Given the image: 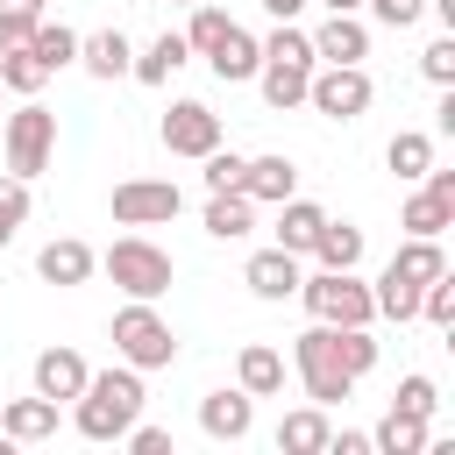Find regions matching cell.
Instances as JSON below:
<instances>
[{
    "mask_svg": "<svg viewBox=\"0 0 455 455\" xmlns=\"http://www.w3.org/2000/svg\"><path fill=\"white\" fill-rule=\"evenodd\" d=\"M384 164H391L398 178H427V164H434V135L398 128V135H391V149H384Z\"/></svg>",
    "mask_w": 455,
    "mask_h": 455,
    "instance_id": "f546056e",
    "label": "cell"
},
{
    "mask_svg": "<svg viewBox=\"0 0 455 455\" xmlns=\"http://www.w3.org/2000/svg\"><path fill=\"white\" fill-rule=\"evenodd\" d=\"M235 21H228V7H213V0H192V28H185V50L192 57H213V43L228 36Z\"/></svg>",
    "mask_w": 455,
    "mask_h": 455,
    "instance_id": "4dcf8cb0",
    "label": "cell"
},
{
    "mask_svg": "<svg viewBox=\"0 0 455 455\" xmlns=\"http://www.w3.org/2000/svg\"><path fill=\"white\" fill-rule=\"evenodd\" d=\"M263 7H270L277 21H299V14H306V0H263Z\"/></svg>",
    "mask_w": 455,
    "mask_h": 455,
    "instance_id": "f6af8a7d",
    "label": "cell"
},
{
    "mask_svg": "<svg viewBox=\"0 0 455 455\" xmlns=\"http://www.w3.org/2000/svg\"><path fill=\"white\" fill-rule=\"evenodd\" d=\"M199 164H206V192H242V164H249V156H235V149L213 142Z\"/></svg>",
    "mask_w": 455,
    "mask_h": 455,
    "instance_id": "d590c367",
    "label": "cell"
},
{
    "mask_svg": "<svg viewBox=\"0 0 455 455\" xmlns=\"http://www.w3.org/2000/svg\"><path fill=\"white\" fill-rule=\"evenodd\" d=\"M50 85V71L28 57V50H0V92H21V100H36Z\"/></svg>",
    "mask_w": 455,
    "mask_h": 455,
    "instance_id": "1f68e13d",
    "label": "cell"
},
{
    "mask_svg": "<svg viewBox=\"0 0 455 455\" xmlns=\"http://www.w3.org/2000/svg\"><path fill=\"white\" fill-rule=\"evenodd\" d=\"M249 228H256V199L249 192H213L206 199V235L213 242H242Z\"/></svg>",
    "mask_w": 455,
    "mask_h": 455,
    "instance_id": "7402d4cb",
    "label": "cell"
},
{
    "mask_svg": "<svg viewBox=\"0 0 455 455\" xmlns=\"http://www.w3.org/2000/svg\"><path fill=\"white\" fill-rule=\"evenodd\" d=\"M121 441H128L135 455H164V448H171V427H142V419H135V427H128Z\"/></svg>",
    "mask_w": 455,
    "mask_h": 455,
    "instance_id": "b9f144b4",
    "label": "cell"
},
{
    "mask_svg": "<svg viewBox=\"0 0 455 455\" xmlns=\"http://www.w3.org/2000/svg\"><path fill=\"white\" fill-rule=\"evenodd\" d=\"M28 57L57 78L64 64H78V28H64V21H36V36H28Z\"/></svg>",
    "mask_w": 455,
    "mask_h": 455,
    "instance_id": "d4e9b609",
    "label": "cell"
},
{
    "mask_svg": "<svg viewBox=\"0 0 455 455\" xmlns=\"http://www.w3.org/2000/svg\"><path fill=\"white\" fill-rule=\"evenodd\" d=\"M306 78H313V64H306V57H263V64H256V85H263L270 114L306 107Z\"/></svg>",
    "mask_w": 455,
    "mask_h": 455,
    "instance_id": "4fadbf2b",
    "label": "cell"
},
{
    "mask_svg": "<svg viewBox=\"0 0 455 455\" xmlns=\"http://www.w3.org/2000/svg\"><path fill=\"white\" fill-rule=\"evenodd\" d=\"M36 21H43V14H0V50H28Z\"/></svg>",
    "mask_w": 455,
    "mask_h": 455,
    "instance_id": "7bdbcfd3",
    "label": "cell"
},
{
    "mask_svg": "<svg viewBox=\"0 0 455 455\" xmlns=\"http://www.w3.org/2000/svg\"><path fill=\"white\" fill-rule=\"evenodd\" d=\"M391 270H398V277H412V284L441 277V270H448V256H441V235H405V242H398V256H391Z\"/></svg>",
    "mask_w": 455,
    "mask_h": 455,
    "instance_id": "484cf974",
    "label": "cell"
},
{
    "mask_svg": "<svg viewBox=\"0 0 455 455\" xmlns=\"http://www.w3.org/2000/svg\"><path fill=\"white\" fill-rule=\"evenodd\" d=\"M0 14H43V0H0Z\"/></svg>",
    "mask_w": 455,
    "mask_h": 455,
    "instance_id": "bcb514c9",
    "label": "cell"
},
{
    "mask_svg": "<svg viewBox=\"0 0 455 455\" xmlns=\"http://www.w3.org/2000/svg\"><path fill=\"white\" fill-rule=\"evenodd\" d=\"M320 220H327V213H320L313 199H299V192H291V199H277V249L306 256V249H313V235H320Z\"/></svg>",
    "mask_w": 455,
    "mask_h": 455,
    "instance_id": "603a6c76",
    "label": "cell"
},
{
    "mask_svg": "<svg viewBox=\"0 0 455 455\" xmlns=\"http://www.w3.org/2000/svg\"><path fill=\"white\" fill-rule=\"evenodd\" d=\"M220 142V114L206 107V100H178L171 114H164V149L171 156H206Z\"/></svg>",
    "mask_w": 455,
    "mask_h": 455,
    "instance_id": "9c48e42d",
    "label": "cell"
},
{
    "mask_svg": "<svg viewBox=\"0 0 455 455\" xmlns=\"http://www.w3.org/2000/svg\"><path fill=\"white\" fill-rule=\"evenodd\" d=\"M142 405H149V391H142V370H100V377H85V391L71 398V427L85 434V441H121L135 419H142Z\"/></svg>",
    "mask_w": 455,
    "mask_h": 455,
    "instance_id": "6da1fadb",
    "label": "cell"
},
{
    "mask_svg": "<svg viewBox=\"0 0 455 455\" xmlns=\"http://www.w3.org/2000/svg\"><path fill=\"white\" fill-rule=\"evenodd\" d=\"M206 64H213V78H220V85H242V78H256V64H263V43H256V36L235 21V28L213 43V57H206Z\"/></svg>",
    "mask_w": 455,
    "mask_h": 455,
    "instance_id": "e0dca14e",
    "label": "cell"
},
{
    "mask_svg": "<svg viewBox=\"0 0 455 455\" xmlns=\"http://www.w3.org/2000/svg\"><path fill=\"white\" fill-rule=\"evenodd\" d=\"M419 313H427L434 327H455V277H448V270L419 284Z\"/></svg>",
    "mask_w": 455,
    "mask_h": 455,
    "instance_id": "8d00e7d4",
    "label": "cell"
},
{
    "mask_svg": "<svg viewBox=\"0 0 455 455\" xmlns=\"http://www.w3.org/2000/svg\"><path fill=\"white\" fill-rule=\"evenodd\" d=\"M306 43H313V64H363L370 57V28L355 14H327Z\"/></svg>",
    "mask_w": 455,
    "mask_h": 455,
    "instance_id": "7c38bea8",
    "label": "cell"
},
{
    "mask_svg": "<svg viewBox=\"0 0 455 455\" xmlns=\"http://www.w3.org/2000/svg\"><path fill=\"white\" fill-rule=\"evenodd\" d=\"M327 434H334V427H327V405H299V412L277 419V448H284V455H320Z\"/></svg>",
    "mask_w": 455,
    "mask_h": 455,
    "instance_id": "44dd1931",
    "label": "cell"
},
{
    "mask_svg": "<svg viewBox=\"0 0 455 455\" xmlns=\"http://www.w3.org/2000/svg\"><path fill=\"white\" fill-rule=\"evenodd\" d=\"M78 64H85L92 78H121V71L135 64V50H128L121 28H92V36H78Z\"/></svg>",
    "mask_w": 455,
    "mask_h": 455,
    "instance_id": "d6986e66",
    "label": "cell"
},
{
    "mask_svg": "<svg viewBox=\"0 0 455 455\" xmlns=\"http://www.w3.org/2000/svg\"><path fill=\"white\" fill-rule=\"evenodd\" d=\"M235 377H242V391H249V398H277V391H284V355H277V348H263V341H249V348H242V363H235Z\"/></svg>",
    "mask_w": 455,
    "mask_h": 455,
    "instance_id": "cb8c5ba5",
    "label": "cell"
},
{
    "mask_svg": "<svg viewBox=\"0 0 455 455\" xmlns=\"http://www.w3.org/2000/svg\"><path fill=\"white\" fill-rule=\"evenodd\" d=\"M363 7H370L384 28H412V21L427 14V0H363Z\"/></svg>",
    "mask_w": 455,
    "mask_h": 455,
    "instance_id": "60d3db41",
    "label": "cell"
},
{
    "mask_svg": "<svg viewBox=\"0 0 455 455\" xmlns=\"http://www.w3.org/2000/svg\"><path fill=\"white\" fill-rule=\"evenodd\" d=\"M299 277H306V270H299V256H291V249H277V242H270V249H256V256H249V270H242V284H249L256 299H270V306H277V299H299Z\"/></svg>",
    "mask_w": 455,
    "mask_h": 455,
    "instance_id": "30bf717a",
    "label": "cell"
},
{
    "mask_svg": "<svg viewBox=\"0 0 455 455\" xmlns=\"http://www.w3.org/2000/svg\"><path fill=\"white\" fill-rule=\"evenodd\" d=\"M370 299H377V313H384V320H398V327H405V320H419V284H412V277H398L391 263H384V277L370 284Z\"/></svg>",
    "mask_w": 455,
    "mask_h": 455,
    "instance_id": "f1b7e54d",
    "label": "cell"
},
{
    "mask_svg": "<svg viewBox=\"0 0 455 455\" xmlns=\"http://www.w3.org/2000/svg\"><path fill=\"white\" fill-rule=\"evenodd\" d=\"M21 220H28V178H14V171H7V178H0V249L14 242V228H21Z\"/></svg>",
    "mask_w": 455,
    "mask_h": 455,
    "instance_id": "e575fe53",
    "label": "cell"
},
{
    "mask_svg": "<svg viewBox=\"0 0 455 455\" xmlns=\"http://www.w3.org/2000/svg\"><path fill=\"white\" fill-rule=\"evenodd\" d=\"M114 355H121L128 370H171V363H178V334H171V320L156 313V299H135V306L114 313Z\"/></svg>",
    "mask_w": 455,
    "mask_h": 455,
    "instance_id": "7a4b0ae2",
    "label": "cell"
},
{
    "mask_svg": "<svg viewBox=\"0 0 455 455\" xmlns=\"http://www.w3.org/2000/svg\"><path fill=\"white\" fill-rule=\"evenodd\" d=\"M263 57H306V64H313V43H306V28H291V21H277V28L263 36Z\"/></svg>",
    "mask_w": 455,
    "mask_h": 455,
    "instance_id": "ab89813d",
    "label": "cell"
},
{
    "mask_svg": "<svg viewBox=\"0 0 455 455\" xmlns=\"http://www.w3.org/2000/svg\"><path fill=\"white\" fill-rule=\"evenodd\" d=\"M178 206H185V192H178L171 178H128V185H114V220H121V228L178 220Z\"/></svg>",
    "mask_w": 455,
    "mask_h": 455,
    "instance_id": "ba28073f",
    "label": "cell"
},
{
    "mask_svg": "<svg viewBox=\"0 0 455 455\" xmlns=\"http://www.w3.org/2000/svg\"><path fill=\"white\" fill-rule=\"evenodd\" d=\"M398 412H412V419H434V405H441V391H434V377H398V398H391Z\"/></svg>",
    "mask_w": 455,
    "mask_h": 455,
    "instance_id": "74e56055",
    "label": "cell"
},
{
    "mask_svg": "<svg viewBox=\"0 0 455 455\" xmlns=\"http://www.w3.org/2000/svg\"><path fill=\"white\" fill-rule=\"evenodd\" d=\"M419 71H427V85H455V28L419 50Z\"/></svg>",
    "mask_w": 455,
    "mask_h": 455,
    "instance_id": "f35d334b",
    "label": "cell"
},
{
    "mask_svg": "<svg viewBox=\"0 0 455 455\" xmlns=\"http://www.w3.org/2000/svg\"><path fill=\"white\" fill-rule=\"evenodd\" d=\"M0 434L7 441H50L57 434V398H43V391L36 398H7L0 405Z\"/></svg>",
    "mask_w": 455,
    "mask_h": 455,
    "instance_id": "ac0fdd59",
    "label": "cell"
},
{
    "mask_svg": "<svg viewBox=\"0 0 455 455\" xmlns=\"http://www.w3.org/2000/svg\"><path fill=\"white\" fill-rule=\"evenodd\" d=\"M398 220H405V235H441V228L455 220V206H441V199H434V192L419 185V192L405 199V213H398Z\"/></svg>",
    "mask_w": 455,
    "mask_h": 455,
    "instance_id": "d6a6232c",
    "label": "cell"
},
{
    "mask_svg": "<svg viewBox=\"0 0 455 455\" xmlns=\"http://www.w3.org/2000/svg\"><path fill=\"white\" fill-rule=\"evenodd\" d=\"M178 7H192V0H178Z\"/></svg>",
    "mask_w": 455,
    "mask_h": 455,
    "instance_id": "c3c4849f",
    "label": "cell"
},
{
    "mask_svg": "<svg viewBox=\"0 0 455 455\" xmlns=\"http://www.w3.org/2000/svg\"><path fill=\"white\" fill-rule=\"evenodd\" d=\"M334 348H341V363H348L355 377L377 370V334H370V327H334Z\"/></svg>",
    "mask_w": 455,
    "mask_h": 455,
    "instance_id": "836d02e7",
    "label": "cell"
},
{
    "mask_svg": "<svg viewBox=\"0 0 455 455\" xmlns=\"http://www.w3.org/2000/svg\"><path fill=\"white\" fill-rule=\"evenodd\" d=\"M299 299L327 327H370L377 320V299H370V284L355 270H313V277H299Z\"/></svg>",
    "mask_w": 455,
    "mask_h": 455,
    "instance_id": "3957f363",
    "label": "cell"
},
{
    "mask_svg": "<svg viewBox=\"0 0 455 455\" xmlns=\"http://www.w3.org/2000/svg\"><path fill=\"white\" fill-rule=\"evenodd\" d=\"M242 192H249L256 206H277V199L299 192V164H291V156H249V164H242Z\"/></svg>",
    "mask_w": 455,
    "mask_h": 455,
    "instance_id": "5bb4252c",
    "label": "cell"
},
{
    "mask_svg": "<svg viewBox=\"0 0 455 455\" xmlns=\"http://www.w3.org/2000/svg\"><path fill=\"white\" fill-rule=\"evenodd\" d=\"M334 455H370V434H327Z\"/></svg>",
    "mask_w": 455,
    "mask_h": 455,
    "instance_id": "ee69618b",
    "label": "cell"
},
{
    "mask_svg": "<svg viewBox=\"0 0 455 455\" xmlns=\"http://www.w3.org/2000/svg\"><path fill=\"white\" fill-rule=\"evenodd\" d=\"M185 57H192V50H185V36H178V28H164V36H156V43H149V50H142V57L128 64V71H135L142 85H164V78H171V71H178Z\"/></svg>",
    "mask_w": 455,
    "mask_h": 455,
    "instance_id": "83f0119b",
    "label": "cell"
},
{
    "mask_svg": "<svg viewBox=\"0 0 455 455\" xmlns=\"http://www.w3.org/2000/svg\"><path fill=\"white\" fill-rule=\"evenodd\" d=\"M370 100H377V85H370L363 64H320L306 78V107L327 114V121H355V114H370Z\"/></svg>",
    "mask_w": 455,
    "mask_h": 455,
    "instance_id": "8992f818",
    "label": "cell"
},
{
    "mask_svg": "<svg viewBox=\"0 0 455 455\" xmlns=\"http://www.w3.org/2000/svg\"><path fill=\"white\" fill-rule=\"evenodd\" d=\"M199 427H206V441H249V427H256V398L235 384V391H206L199 398Z\"/></svg>",
    "mask_w": 455,
    "mask_h": 455,
    "instance_id": "8fae6325",
    "label": "cell"
},
{
    "mask_svg": "<svg viewBox=\"0 0 455 455\" xmlns=\"http://www.w3.org/2000/svg\"><path fill=\"white\" fill-rule=\"evenodd\" d=\"M100 263H107V277H114L128 299H164V291H171V277H178V263H171L149 235H121Z\"/></svg>",
    "mask_w": 455,
    "mask_h": 455,
    "instance_id": "5b68a950",
    "label": "cell"
},
{
    "mask_svg": "<svg viewBox=\"0 0 455 455\" xmlns=\"http://www.w3.org/2000/svg\"><path fill=\"white\" fill-rule=\"evenodd\" d=\"M291 363H299V384H306V398H313V405H341V398L355 391V370L341 363V348H334V327H327V320H313V327L299 334Z\"/></svg>",
    "mask_w": 455,
    "mask_h": 455,
    "instance_id": "277c9868",
    "label": "cell"
},
{
    "mask_svg": "<svg viewBox=\"0 0 455 455\" xmlns=\"http://www.w3.org/2000/svg\"><path fill=\"white\" fill-rule=\"evenodd\" d=\"M36 270H43V284H85V277L100 270V256H92L78 235H57V242H43Z\"/></svg>",
    "mask_w": 455,
    "mask_h": 455,
    "instance_id": "9a60e30c",
    "label": "cell"
},
{
    "mask_svg": "<svg viewBox=\"0 0 455 455\" xmlns=\"http://www.w3.org/2000/svg\"><path fill=\"white\" fill-rule=\"evenodd\" d=\"M370 448H377V455H419V448H427V419H412V412H398V405H391V412L377 419Z\"/></svg>",
    "mask_w": 455,
    "mask_h": 455,
    "instance_id": "4316f807",
    "label": "cell"
},
{
    "mask_svg": "<svg viewBox=\"0 0 455 455\" xmlns=\"http://www.w3.org/2000/svg\"><path fill=\"white\" fill-rule=\"evenodd\" d=\"M320 7H327V14H355L363 0H320Z\"/></svg>",
    "mask_w": 455,
    "mask_h": 455,
    "instance_id": "7dc6e473",
    "label": "cell"
},
{
    "mask_svg": "<svg viewBox=\"0 0 455 455\" xmlns=\"http://www.w3.org/2000/svg\"><path fill=\"white\" fill-rule=\"evenodd\" d=\"M85 377H92V370H85V355H78V348H43V355H36V391H43V398H57V405H64V398H78V391H85Z\"/></svg>",
    "mask_w": 455,
    "mask_h": 455,
    "instance_id": "2e32d148",
    "label": "cell"
},
{
    "mask_svg": "<svg viewBox=\"0 0 455 455\" xmlns=\"http://www.w3.org/2000/svg\"><path fill=\"white\" fill-rule=\"evenodd\" d=\"M306 256H320V270H355L363 263V228L355 220H320V235H313Z\"/></svg>",
    "mask_w": 455,
    "mask_h": 455,
    "instance_id": "ffe728a7",
    "label": "cell"
},
{
    "mask_svg": "<svg viewBox=\"0 0 455 455\" xmlns=\"http://www.w3.org/2000/svg\"><path fill=\"white\" fill-rule=\"evenodd\" d=\"M50 149H57V114L43 100H21L7 114V171L36 178V171H50Z\"/></svg>",
    "mask_w": 455,
    "mask_h": 455,
    "instance_id": "52a82bcc",
    "label": "cell"
}]
</instances>
